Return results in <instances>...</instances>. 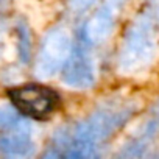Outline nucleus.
Masks as SVG:
<instances>
[{
    "instance_id": "obj_1",
    "label": "nucleus",
    "mask_w": 159,
    "mask_h": 159,
    "mask_svg": "<svg viewBox=\"0 0 159 159\" xmlns=\"http://www.w3.org/2000/svg\"><path fill=\"white\" fill-rule=\"evenodd\" d=\"M129 100H109L89 116L59 128L39 159H100L108 142L133 119Z\"/></svg>"
},
{
    "instance_id": "obj_2",
    "label": "nucleus",
    "mask_w": 159,
    "mask_h": 159,
    "mask_svg": "<svg viewBox=\"0 0 159 159\" xmlns=\"http://www.w3.org/2000/svg\"><path fill=\"white\" fill-rule=\"evenodd\" d=\"M156 36L153 22L148 16H139L126 30L119 53V69L134 73L145 69L154 58Z\"/></svg>"
},
{
    "instance_id": "obj_3",
    "label": "nucleus",
    "mask_w": 159,
    "mask_h": 159,
    "mask_svg": "<svg viewBox=\"0 0 159 159\" xmlns=\"http://www.w3.org/2000/svg\"><path fill=\"white\" fill-rule=\"evenodd\" d=\"M33 126L17 109L0 108V159H33Z\"/></svg>"
},
{
    "instance_id": "obj_4",
    "label": "nucleus",
    "mask_w": 159,
    "mask_h": 159,
    "mask_svg": "<svg viewBox=\"0 0 159 159\" xmlns=\"http://www.w3.org/2000/svg\"><path fill=\"white\" fill-rule=\"evenodd\" d=\"M8 95L14 108L22 116L33 119L48 117L58 105V94L42 84L16 86L8 91Z\"/></svg>"
},
{
    "instance_id": "obj_5",
    "label": "nucleus",
    "mask_w": 159,
    "mask_h": 159,
    "mask_svg": "<svg viewBox=\"0 0 159 159\" xmlns=\"http://www.w3.org/2000/svg\"><path fill=\"white\" fill-rule=\"evenodd\" d=\"M70 52H72V38L64 28H52L50 31H47L41 42L36 59L34 66L36 75L39 78L53 76L59 69H62Z\"/></svg>"
},
{
    "instance_id": "obj_6",
    "label": "nucleus",
    "mask_w": 159,
    "mask_h": 159,
    "mask_svg": "<svg viewBox=\"0 0 159 159\" xmlns=\"http://www.w3.org/2000/svg\"><path fill=\"white\" fill-rule=\"evenodd\" d=\"M128 0H103L100 8L89 17L83 28V41L95 45L105 42L114 31L120 11Z\"/></svg>"
},
{
    "instance_id": "obj_7",
    "label": "nucleus",
    "mask_w": 159,
    "mask_h": 159,
    "mask_svg": "<svg viewBox=\"0 0 159 159\" xmlns=\"http://www.w3.org/2000/svg\"><path fill=\"white\" fill-rule=\"evenodd\" d=\"M97 69L94 58L84 47L72 48L62 66V81L73 89H88L95 84Z\"/></svg>"
},
{
    "instance_id": "obj_8",
    "label": "nucleus",
    "mask_w": 159,
    "mask_h": 159,
    "mask_svg": "<svg viewBox=\"0 0 159 159\" xmlns=\"http://www.w3.org/2000/svg\"><path fill=\"white\" fill-rule=\"evenodd\" d=\"M157 131H159V108L143 123L140 131L133 139H129L112 159H142Z\"/></svg>"
},
{
    "instance_id": "obj_9",
    "label": "nucleus",
    "mask_w": 159,
    "mask_h": 159,
    "mask_svg": "<svg viewBox=\"0 0 159 159\" xmlns=\"http://www.w3.org/2000/svg\"><path fill=\"white\" fill-rule=\"evenodd\" d=\"M16 34H17V56L22 64H28L31 61L33 55V44H31V33L30 28L25 22H19L16 27Z\"/></svg>"
},
{
    "instance_id": "obj_10",
    "label": "nucleus",
    "mask_w": 159,
    "mask_h": 159,
    "mask_svg": "<svg viewBox=\"0 0 159 159\" xmlns=\"http://www.w3.org/2000/svg\"><path fill=\"white\" fill-rule=\"evenodd\" d=\"M94 2H95V0H72V2H70V10H72V13H83Z\"/></svg>"
},
{
    "instance_id": "obj_11",
    "label": "nucleus",
    "mask_w": 159,
    "mask_h": 159,
    "mask_svg": "<svg viewBox=\"0 0 159 159\" xmlns=\"http://www.w3.org/2000/svg\"><path fill=\"white\" fill-rule=\"evenodd\" d=\"M148 159H159V153H154V154H151Z\"/></svg>"
},
{
    "instance_id": "obj_12",
    "label": "nucleus",
    "mask_w": 159,
    "mask_h": 159,
    "mask_svg": "<svg viewBox=\"0 0 159 159\" xmlns=\"http://www.w3.org/2000/svg\"><path fill=\"white\" fill-rule=\"evenodd\" d=\"M7 2H8V0H0V7H2L3 3H7Z\"/></svg>"
}]
</instances>
